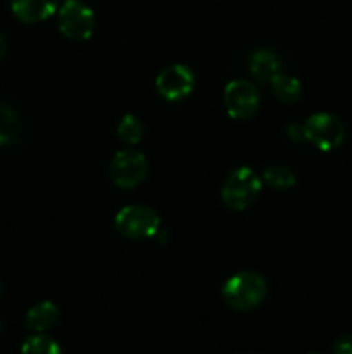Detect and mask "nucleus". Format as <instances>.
Listing matches in <instances>:
<instances>
[{"instance_id":"nucleus-1","label":"nucleus","mask_w":352,"mask_h":354,"mask_svg":"<svg viewBox=\"0 0 352 354\" xmlns=\"http://www.w3.org/2000/svg\"><path fill=\"white\" fill-rule=\"evenodd\" d=\"M221 294L231 310L252 311L264 303L268 282L255 272H238L224 282Z\"/></svg>"},{"instance_id":"nucleus-2","label":"nucleus","mask_w":352,"mask_h":354,"mask_svg":"<svg viewBox=\"0 0 352 354\" xmlns=\"http://www.w3.org/2000/svg\"><path fill=\"white\" fill-rule=\"evenodd\" d=\"M261 176L251 168L233 169L221 187V199L230 209L244 211L257 199L261 192Z\"/></svg>"},{"instance_id":"nucleus-3","label":"nucleus","mask_w":352,"mask_h":354,"mask_svg":"<svg viewBox=\"0 0 352 354\" xmlns=\"http://www.w3.org/2000/svg\"><path fill=\"white\" fill-rule=\"evenodd\" d=\"M116 230L128 239H148L159 234L161 218L152 207L144 204H131L116 214Z\"/></svg>"},{"instance_id":"nucleus-4","label":"nucleus","mask_w":352,"mask_h":354,"mask_svg":"<svg viewBox=\"0 0 352 354\" xmlns=\"http://www.w3.org/2000/svg\"><path fill=\"white\" fill-rule=\"evenodd\" d=\"M302 137L320 151H333L344 142L345 128L337 116L316 113L307 118L302 127Z\"/></svg>"},{"instance_id":"nucleus-5","label":"nucleus","mask_w":352,"mask_h":354,"mask_svg":"<svg viewBox=\"0 0 352 354\" xmlns=\"http://www.w3.org/2000/svg\"><path fill=\"white\" fill-rule=\"evenodd\" d=\"M59 30L71 40H88L95 30V14L81 0H66L59 9Z\"/></svg>"},{"instance_id":"nucleus-6","label":"nucleus","mask_w":352,"mask_h":354,"mask_svg":"<svg viewBox=\"0 0 352 354\" xmlns=\"http://www.w3.org/2000/svg\"><path fill=\"white\" fill-rule=\"evenodd\" d=\"M147 159L135 149L119 151L113 158L109 166V175L114 185L119 189H133L140 185L147 176Z\"/></svg>"},{"instance_id":"nucleus-7","label":"nucleus","mask_w":352,"mask_h":354,"mask_svg":"<svg viewBox=\"0 0 352 354\" xmlns=\"http://www.w3.org/2000/svg\"><path fill=\"white\" fill-rule=\"evenodd\" d=\"M195 75L185 64H171L162 69L155 78V88L162 99L169 102H179L193 92Z\"/></svg>"},{"instance_id":"nucleus-8","label":"nucleus","mask_w":352,"mask_h":354,"mask_svg":"<svg viewBox=\"0 0 352 354\" xmlns=\"http://www.w3.org/2000/svg\"><path fill=\"white\" fill-rule=\"evenodd\" d=\"M224 107L235 120H248L259 109V93L248 80H233L224 88Z\"/></svg>"},{"instance_id":"nucleus-9","label":"nucleus","mask_w":352,"mask_h":354,"mask_svg":"<svg viewBox=\"0 0 352 354\" xmlns=\"http://www.w3.org/2000/svg\"><path fill=\"white\" fill-rule=\"evenodd\" d=\"M14 16L23 23H40L57 9V0H10Z\"/></svg>"},{"instance_id":"nucleus-10","label":"nucleus","mask_w":352,"mask_h":354,"mask_svg":"<svg viewBox=\"0 0 352 354\" xmlns=\"http://www.w3.org/2000/svg\"><path fill=\"white\" fill-rule=\"evenodd\" d=\"M59 320V308L52 301H40L26 313V327L35 334H43Z\"/></svg>"},{"instance_id":"nucleus-11","label":"nucleus","mask_w":352,"mask_h":354,"mask_svg":"<svg viewBox=\"0 0 352 354\" xmlns=\"http://www.w3.org/2000/svg\"><path fill=\"white\" fill-rule=\"evenodd\" d=\"M280 59L271 50H257L251 59V73L255 80L266 83L271 82L280 73Z\"/></svg>"},{"instance_id":"nucleus-12","label":"nucleus","mask_w":352,"mask_h":354,"mask_svg":"<svg viewBox=\"0 0 352 354\" xmlns=\"http://www.w3.org/2000/svg\"><path fill=\"white\" fill-rule=\"evenodd\" d=\"M273 92H275L276 99H280L285 104H293L300 99L302 93V85L295 76L285 75V73H278L275 78L271 80Z\"/></svg>"},{"instance_id":"nucleus-13","label":"nucleus","mask_w":352,"mask_h":354,"mask_svg":"<svg viewBox=\"0 0 352 354\" xmlns=\"http://www.w3.org/2000/svg\"><path fill=\"white\" fill-rule=\"evenodd\" d=\"M262 180L269 187H275L278 190H289L295 185V173L283 165L266 166L262 171Z\"/></svg>"},{"instance_id":"nucleus-14","label":"nucleus","mask_w":352,"mask_h":354,"mask_svg":"<svg viewBox=\"0 0 352 354\" xmlns=\"http://www.w3.org/2000/svg\"><path fill=\"white\" fill-rule=\"evenodd\" d=\"M21 354H62V349L55 339L43 332L30 335L21 346Z\"/></svg>"},{"instance_id":"nucleus-15","label":"nucleus","mask_w":352,"mask_h":354,"mask_svg":"<svg viewBox=\"0 0 352 354\" xmlns=\"http://www.w3.org/2000/svg\"><path fill=\"white\" fill-rule=\"evenodd\" d=\"M145 127L141 120L135 114H124L117 124V137L128 145H135L141 140L144 137Z\"/></svg>"},{"instance_id":"nucleus-16","label":"nucleus","mask_w":352,"mask_h":354,"mask_svg":"<svg viewBox=\"0 0 352 354\" xmlns=\"http://www.w3.org/2000/svg\"><path fill=\"white\" fill-rule=\"evenodd\" d=\"M19 130V118L10 106L0 104V145H7L16 138Z\"/></svg>"},{"instance_id":"nucleus-17","label":"nucleus","mask_w":352,"mask_h":354,"mask_svg":"<svg viewBox=\"0 0 352 354\" xmlns=\"http://www.w3.org/2000/svg\"><path fill=\"white\" fill-rule=\"evenodd\" d=\"M331 354H352V335H342L333 342Z\"/></svg>"},{"instance_id":"nucleus-18","label":"nucleus","mask_w":352,"mask_h":354,"mask_svg":"<svg viewBox=\"0 0 352 354\" xmlns=\"http://www.w3.org/2000/svg\"><path fill=\"white\" fill-rule=\"evenodd\" d=\"M6 50H7L6 40H3V37L0 35V57H3V55H6Z\"/></svg>"},{"instance_id":"nucleus-19","label":"nucleus","mask_w":352,"mask_h":354,"mask_svg":"<svg viewBox=\"0 0 352 354\" xmlns=\"http://www.w3.org/2000/svg\"><path fill=\"white\" fill-rule=\"evenodd\" d=\"M0 332H2V320H0Z\"/></svg>"},{"instance_id":"nucleus-20","label":"nucleus","mask_w":352,"mask_h":354,"mask_svg":"<svg viewBox=\"0 0 352 354\" xmlns=\"http://www.w3.org/2000/svg\"><path fill=\"white\" fill-rule=\"evenodd\" d=\"M0 294H2V286H0Z\"/></svg>"},{"instance_id":"nucleus-21","label":"nucleus","mask_w":352,"mask_h":354,"mask_svg":"<svg viewBox=\"0 0 352 354\" xmlns=\"http://www.w3.org/2000/svg\"><path fill=\"white\" fill-rule=\"evenodd\" d=\"M313 354H314V353H313Z\"/></svg>"}]
</instances>
